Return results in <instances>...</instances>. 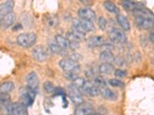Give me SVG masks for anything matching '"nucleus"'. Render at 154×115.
I'll return each instance as SVG.
<instances>
[{
  "mask_svg": "<svg viewBox=\"0 0 154 115\" xmlns=\"http://www.w3.org/2000/svg\"><path fill=\"white\" fill-rule=\"evenodd\" d=\"M134 21L137 26L143 29H149L154 25V14L146 8L136 9L133 11Z\"/></svg>",
  "mask_w": 154,
  "mask_h": 115,
  "instance_id": "f257e3e1",
  "label": "nucleus"
},
{
  "mask_svg": "<svg viewBox=\"0 0 154 115\" xmlns=\"http://www.w3.org/2000/svg\"><path fill=\"white\" fill-rule=\"evenodd\" d=\"M17 43L19 46L24 48L31 47L36 42V35L32 32L20 34L17 37Z\"/></svg>",
  "mask_w": 154,
  "mask_h": 115,
  "instance_id": "f03ea898",
  "label": "nucleus"
},
{
  "mask_svg": "<svg viewBox=\"0 0 154 115\" xmlns=\"http://www.w3.org/2000/svg\"><path fill=\"white\" fill-rule=\"evenodd\" d=\"M60 65L65 72H71V73H74L75 75H77L80 71V66L78 62L70 59L69 58L62 59L60 61Z\"/></svg>",
  "mask_w": 154,
  "mask_h": 115,
  "instance_id": "7ed1b4c3",
  "label": "nucleus"
},
{
  "mask_svg": "<svg viewBox=\"0 0 154 115\" xmlns=\"http://www.w3.org/2000/svg\"><path fill=\"white\" fill-rule=\"evenodd\" d=\"M20 97H21L22 104L26 108L29 107L34 102L35 97V91L27 86L26 87L23 88L22 92L20 93Z\"/></svg>",
  "mask_w": 154,
  "mask_h": 115,
  "instance_id": "20e7f679",
  "label": "nucleus"
},
{
  "mask_svg": "<svg viewBox=\"0 0 154 115\" xmlns=\"http://www.w3.org/2000/svg\"><path fill=\"white\" fill-rule=\"evenodd\" d=\"M6 111L7 115H28L26 107L22 103L11 104Z\"/></svg>",
  "mask_w": 154,
  "mask_h": 115,
  "instance_id": "39448f33",
  "label": "nucleus"
},
{
  "mask_svg": "<svg viewBox=\"0 0 154 115\" xmlns=\"http://www.w3.org/2000/svg\"><path fill=\"white\" fill-rule=\"evenodd\" d=\"M67 92H68L69 96L71 101L73 102L75 105H79L82 103V95H81V91L79 89L75 87L72 84L68 86L67 87Z\"/></svg>",
  "mask_w": 154,
  "mask_h": 115,
  "instance_id": "423d86ee",
  "label": "nucleus"
},
{
  "mask_svg": "<svg viewBox=\"0 0 154 115\" xmlns=\"http://www.w3.org/2000/svg\"><path fill=\"white\" fill-rule=\"evenodd\" d=\"M109 38L113 42L117 43L123 44L126 42V36L124 32L122 30L116 28H113L109 31Z\"/></svg>",
  "mask_w": 154,
  "mask_h": 115,
  "instance_id": "0eeeda50",
  "label": "nucleus"
},
{
  "mask_svg": "<svg viewBox=\"0 0 154 115\" xmlns=\"http://www.w3.org/2000/svg\"><path fill=\"white\" fill-rule=\"evenodd\" d=\"M82 91L86 94L92 97L98 96L100 94V88H99L97 86L95 85L93 82L86 81L84 86L82 87Z\"/></svg>",
  "mask_w": 154,
  "mask_h": 115,
  "instance_id": "6e6552de",
  "label": "nucleus"
},
{
  "mask_svg": "<svg viewBox=\"0 0 154 115\" xmlns=\"http://www.w3.org/2000/svg\"><path fill=\"white\" fill-rule=\"evenodd\" d=\"M78 16L81 19L93 22L96 19V13L90 8H81L78 11Z\"/></svg>",
  "mask_w": 154,
  "mask_h": 115,
  "instance_id": "1a4fd4ad",
  "label": "nucleus"
},
{
  "mask_svg": "<svg viewBox=\"0 0 154 115\" xmlns=\"http://www.w3.org/2000/svg\"><path fill=\"white\" fill-rule=\"evenodd\" d=\"M32 55L35 60L38 61H42L46 60L47 57V53L46 52V49H44L43 46H38L35 47L32 52Z\"/></svg>",
  "mask_w": 154,
  "mask_h": 115,
  "instance_id": "9d476101",
  "label": "nucleus"
},
{
  "mask_svg": "<svg viewBox=\"0 0 154 115\" xmlns=\"http://www.w3.org/2000/svg\"><path fill=\"white\" fill-rule=\"evenodd\" d=\"M93 107L90 104L82 103L77 105L75 111V115H89L93 113Z\"/></svg>",
  "mask_w": 154,
  "mask_h": 115,
  "instance_id": "9b49d317",
  "label": "nucleus"
},
{
  "mask_svg": "<svg viewBox=\"0 0 154 115\" xmlns=\"http://www.w3.org/2000/svg\"><path fill=\"white\" fill-rule=\"evenodd\" d=\"M26 82L29 87L36 91V89L38 87V83H39L36 73L35 72H30L26 77Z\"/></svg>",
  "mask_w": 154,
  "mask_h": 115,
  "instance_id": "f8f14e48",
  "label": "nucleus"
},
{
  "mask_svg": "<svg viewBox=\"0 0 154 115\" xmlns=\"http://www.w3.org/2000/svg\"><path fill=\"white\" fill-rule=\"evenodd\" d=\"M104 44V38L100 35L89 37L87 39V45L90 48H96L102 46Z\"/></svg>",
  "mask_w": 154,
  "mask_h": 115,
  "instance_id": "ddd939ff",
  "label": "nucleus"
},
{
  "mask_svg": "<svg viewBox=\"0 0 154 115\" xmlns=\"http://www.w3.org/2000/svg\"><path fill=\"white\" fill-rule=\"evenodd\" d=\"M100 94L105 99L109 101H116L118 98L117 93L106 87L100 89Z\"/></svg>",
  "mask_w": 154,
  "mask_h": 115,
  "instance_id": "4468645a",
  "label": "nucleus"
},
{
  "mask_svg": "<svg viewBox=\"0 0 154 115\" xmlns=\"http://www.w3.org/2000/svg\"><path fill=\"white\" fill-rule=\"evenodd\" d=\"M122 5H123V8L129 11H133V12L134 10H136V9L143 8V5L141 3H140V2L130 1V0H125V1H123Z\"/></svg>",
  "mask_w": 154,
  "mask_h": 115,
  "instance_id": "2eb2a0df",
  "label": "nucleus"
},
{
  "mask_svg": "<svg viewBox=\"0 0 154 115\" xmlns=\"http://www.w3.org/2000/svg\"><path fill=\"white\" fill-rule=\"evenodd\" d=\"M16 21V15L13 12H10L9 14H6L3 16L2 18V25L5 28H7L13 25V23Z\"/></svg>",
  "mask_w": 154,
  "mask_h": 115,
  "instance_id": "dca6fc26",
  "label": "nucleus"
},
{
  "mask_svg": "<svg viewBox=\"0 0 154 115\" xmlns=\"http://www.w3.org/2000/svg\"><path fill=\"white\" fill-rule=\"evenodd\" d=\"M56 43L58 44V46H60V49L64 52V51H67L69 49H70V44L69 40L65 37L62 36L60 35H56L55 38Z\"/></svg>",
  "mask_w": 154,
  "mask_h": 115,
  "instance_id": "f3484780",
  "label": "nucleus"
},
{
  "mask_svg": "<svg viewBox=\"0 0 154 115\" xmlns=\"http://www.w3.org/2000/svg\"><path fill=\"white\" fill-rule=\"evenodd\" d=\"M100 59L103 63L111 64L112 62L115 61V57H114V55L112 54L111 51L104 50L100 53Z\"/></svg>",
  "mask_w": 154,
  "mask_h": 115,
  "instance_id": "a211bd4d",
  "label": "nucleus"
},
{
  "mask_svg": "<svg viewBox=\"0 0 154 115\" xmlns=\"http://www.w3.org/2000/svg\"><path fill=\"white\" fill-rule=\"evenodd\" d=\"M14 5V2L11 1V0L3 2L0 5V12L2 13V16H5V15L10 13V12H12Z\"/></svg>",
  "mask_w": 154,
  "mask_h": 115,
  "instance_id": "6ab92c4d",
  "label": "nucleus"
},
{
  "mask_svg": "<svg viewBox=\"0 0 154 115\" xmlns=\"http://www.w3.org/2000/svg\"><path fill=\"white\" fill-rule=\"evenodd\" d=\"M77 22L82 27V28L86 32H90L95 30L94 25L93 22L88 21V20H84V19H76Z\"/></svg>",
  "mask_w": 154,
  "mask_h": 115,
  "instance_id": "aec40b11",
  "label": "nucleus"
},
{
  "mask_svg": "<svg viewBox=\"0 0 154 115\" xmlns=\"http://www.w3.org/2000/svg\"><path fill=\"white\" fill-rule=\"evenodd\" d=\"M116 19H117L118 24L120 25L121 28H123L124 31H130V21L128 20V19L126 17V16H123V15L119 14L117 16Z\"/></svg>",
  "mask_w": 154,
  "mask_h": 115,
  "instance_id": "412c9836",
  "label": "nucleus"
},
{
  "mask_svg": "<svg viewBox=\"0 0 154 115\" xmlns=\"http://www.w3.org/2000/svg\"><path fill=\"white\" fill-rule=\"evenodd\" d=\"M59 23V19L54 15H48L45 19V24L49 28H55Z\"/></svg>",
  "mask_w": 154,
  "mask_h": 115,
  "instance_id": "4be33fe9",
  "label": "nucleus"
},
{
  "mask_svg": "<svg viewBox=\"0 0 154 115\" xmlns=\"http://www.w3.org/2000/svg\"><path fill=\"white\" fill-rule=\"evenodd\" d=\"M14 84L12 81H5L0 85V94H9L14 89Z\"/></svg>",
  "mask_w": 154,
  "mask_h": 115,
  "instance_id": "5701e85b",
  "label": "nucleus"
},
{
  "mask_svg": "<svg viewBox=\"0 0 154 115\" xmlns=\"http://www.w3.org/2000/svg\"><path fill=\"white\" fill-rule=\"evenodd\" d=\"M113 66L112 64H109V63H103L99 67L100 73L103 75H110L113 72Z\"/></svg>",
  "mask_w": 154,
  "mask_h": 115,
  "instance_id": "b1692460",
  "label": "nucleus"
},
{
  "mask_svg": "<svg viewBox=\"0 0 154 115\" xmlns=\"http://www.w3.org/2000/svg\"><path fill=\"white\" fill-rule=\"evenodd\" d=\"M11 104V97L9 94H0V107L7 109Z\"/></svg>",
  "mask_w": 154,
  "mask_h": 115,
  "instance_id": "393cba45",
  "label": "nucleus"
},
{
  "mask_svg": "<svg viewBox=\"0 0 154 115\" xmlns=\"http://www.w3.org/2000/svg\"><path fill=\"white\" fill-rule=\"evenodd\" d=\"M104 7L106 10H108L109 12L114 13V14H116L118 16L119 13V8L113 3V2H110V1H106L103 3Z\"/></svg>",
  "mask_w": 154,
  "mask_h": 115,
  "instance_id": "a878e982",
  "label": "nucleus"
},
{
  "mask_svg": "<svg viewBox=\"0 0 154 115\" xmlns=\"http://www.w3.org/2000/svg\"><path fill=\"white\" fill-rule=\"evenodd\" d=\"M49 47L50 49V50L53 52L56 53V54H61L62 52H63L60 47L58 46V44L56 43V40H50L49 42Z\"/></svg>",
  "mask_w": 154,
  "mask_h": 115,
  "instance_id": "bb28decb",
  "label": "nucleus"
},
{
  "mask_svg": "<svg viewBox=\"0 0 154 115\" xmlns=\"http://www.w3.org/2000/svg\"><path fill=\"white\" fill-rule=\"evenodd\" d=\"M85 83H86V81H85L84 79L82 78H79V77H78V78H76L73 81L72 84H73L75 87H77V88L79 89V91H82V87H83V86H84Z\"/></svg>",
  "mask_w": 154,
  "mask_h": 115,
  "instance_id": "cd10ccee",
  "label": "nucleus"
},
{
  "mask_svg": "<svg viewBox=\"0 0 154 115\" xmlns=\"http://www.w3.org/2000/svg\"><path fill=\"white\" fill-rule=\"evenodd\" d=\"M93 83L95 85L97 86L99 88H100V87H101V88L105 87L106 85V81L105 79H104L103 78H102V77H96V78H95L94 81H93Z\"/></svg>",
  "mask_w": 154,
  "mask_h": 115,
  "instance_id": "c85d7f7f",
  "label": "nucleus"
},
{
  "mask_svg": "<svg viewBox=\"0 0 154 115\" xmlns=\"http://www.w3.org/2000/svg\"><path fill=\"white\" fill-rule=\"evenodd\" d=\"M43 88L44 90H45V91L47 93H49V94H50V93H53L55 91V86L54 84L52 83V82L50 81H46L45 83L43 84Z\"/></svg>",
  "mask_w": 154,
  "mask_h": 115,
  "instance_id": "c756f323",
  "label": "nucleus"
},
{
  "mask_svg": "<svg viewBox=\"0 0 154 115\" xmlns=\"http://www.w3.org/2000/svg\"><path fill=\"white\" fill-rule=\"evenodd\" d=\"M109 85L115 87H123L124 86L123 82L120 80H118V79H110L109 81Z\"/></svg>",
  "mask_w": 154,
  "mask_h": 115,
  "instance_id": "7c9ffc66",
  "label": "nucleus"
},
{
  "mask_svg": "<svg viewBox=\"0 0 154 115\" xmlns=\"http://www.w3.org/2000/svg\"><path fill=\"white\" fill-rule=\"evenodd\" d=\"M98 25L100 29H105L106 27V20L105 18L103 17V16H100L98 19Z\"/></svg>",
  "mask_w": 154,
  "mask_h": 115,
  "instance_id": "2f4dec72",
  "label": "nucleus"
},
{
  "mask_svg": "<svg viewBox=\"0 0 154 115\" xmlns=\"http://www.w3.org/2000/svg\"><path fill=\"white\" fill-rule=\"evenodd\" d=\"M126 75H127L126 72L123 69H116L115 71V75L118 78H124Z\"/></svg>",
  "mask_w": 154,
  "mask_h": 115,
  "instance_id": "473e14b6",
  "label": "nucleus"
},
{
  "mask_svg": "<svg viewBox=\"0 0 154 115\" xmlns=\"http://www.w3.org/2000/svg\"><path fill=\"white\" fill-rule=\"evenodd\" d=\"M53 93H54L55 95H62L63 97H64V95H65V92H64V91H63L61 87H58V88L55 89V91Z\"/></svg>",
  "mask_w": 154,
  "mask_h": 115,
  "instance_id": "72a5a7b5",
  "label": "nucleus"
},
{
  "mask_svg": "<svg viewBox=\"0 0 154 115\" xmlns=\"http://www.w3.org/2000/svg\"><path fill=\"white\" fill-rule=\"evenodd\" d=\"M115 61L116 62L119 66H123V65L125 64V61L123 58H115Z\"/></svg>",
  "mask_w": 154,
  "mask_h": 115,
  "instance_id": "f704fd0d",
  "label": "nucleus"
},
{
  "mask_svg": "<svg viewBox=\"0 0 154 115\" xmlns=\"http://www.w3.org/2000/svg\"><path fill=\"white\" fill-rule=\"evenodd\" d=\"M149 39L152 42H154V28L151 30L150 34H149Z\"/></svg>",
  "mask_w": 154,
  "mask_h": 115,
  "instance_id": "c9c22d12",
  "label": "nucleus"
},
{
  "mask_svg": "<svg viewBox=\"0 0 154 115\" xmlns=\"http://www.w3.org/2000/svg\"><path fill=\"white\" fill-rule=\"evenodd\" d=\"M2 18H3V16L2 14L0 12V26L2 25Z\"/></svg>",
  "mask_w": 154,
  "mask_h": 115,
  "instance_id": "e433bc0d",
  "label": "nucleus"
},
{
  "mask_svg": "<svg viewBox=\"0 0 154 115\" xmlns=\"http://www.w3.org/2000/svg\"><path fill=\"white\" fill-rule=\"evenodd\" d=\"M89 115H99V114H89Z\"/></svg>",
  "mask_w": 154,
  "mask_h": 115,
  "instance_id": "4c0bfd02",
  "label": "nucleus"
}]
</instances>
